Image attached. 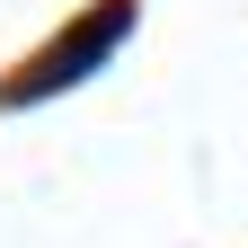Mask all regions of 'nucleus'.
I'll list each match as a JSON object with an SVG mask.
<instances>
[{
  "instance_id": "obj_1",
  "label": "nucleus",
  "mask_w": 248,
  "mask_h": 248,
  "mask_svg": "<svg viewBox=\"0 0 248 248\" xmlns=\"http://www.w3.org/2000/svg\"><path fill=\"white\" fill-rule=\"evenodd\" d=\"M133 36V0H107V9H89L62 45H45L36 62H27V80H9V107H36V98H53V89H71V80H89L98 62Z\"/></svg>"
}]
</instances>
